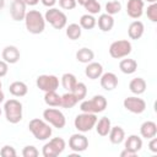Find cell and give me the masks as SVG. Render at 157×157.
Here are the masks:
<instances>
[{"mask_svg": "<svg viewBox=\"0 0 157 157\" xmlns=\"http://www.w3.org/2000/svg\"><path fill=\"white\" fill-rule=\"evenodd\" d=\"M23 21H25V25H26V29L32 34H39L45 28L44 16L38 10L27 11Z\"/></svg>", "mask_w": 157, "mask_h": 157, "instance_id": "cell-1", "label": "cell"}, {"mask_svg": "<svg viewBox=\"0 0 157 157\" xmlns=\"http://www.w3.org/2000/svg\"><path fill=\"white\" fill-rule=\"evenodd\" d=\"M28 129L32 132V135L39 141L48 140L52 136V132H53V129L50 128V124H48L44 119H39V118L32 119L28 124Z\"/></svg>", "mask_w": 157, "mask_h": 157, "instance_id": "cell-2", "label": "cell"}, {"mask_svg": "<svg viewBox=\"0 0 157 157\" xmlns=\"http://www.w3.org/2000/svg\"><path fill=\"white\" fill-rule=\"evenodd\" d=\"M107 104H108V102H107V98L104 96L96 94L91 99H83V101H81L80 110L81 112H85V113L97 114V113H101V112L105 110Z\"/></svg>", "mask_w": 157, "mask_h": 157, "instance_id": "cell-3", "label": "cell"}, {"mask_svg": "<svg viewBox=\"0 0 157 157\" xmlns=\"http://www.w3.org/2000/svg\"><path fill=\"white\" fill-rule=\"evenodd\" d=\"M4 112L6 120L11 124H17L22 120V103L15 98L5 102Z\"/></svg>", "mask_w": 157, "mask_h": 157, "instance_id": "cell-4", "label": "cell"}, {"mask_svg": "<svg viewBox=\"0 0 157 157\" xmlns=\"http://www.w3.org/2000/svg\"><path fill=\"white\" fill-rule=\"evenodd\" d=\"M44 20L55 29H63L67 23L66 15L56 7H49L44 15Z\"/></svg>", "mask_w": 157, "mask_h": 157, "instance_id": "cell-5", "label": "cell"}, {"mask_svg": "<svg viewBox=\"0 0 157 157\" xmlns=\"http://www.w3.org/2000/svg\"><path fill=\"white\" fill-rule=\"evenodd\" d=\"M97 120H98V118L96 114L82 112L81 114L76 115V118L74 120V125L80 132H87L94 128Z\"/></svg>", "mask_w": 157, "mask_h": 157, "instance_id": "cell-6", "label": "cell"}, {"mask_svg": "<svg viewBox=\"0 0 157 157\" xmlns=\"http://www.w3.org/2000/svg\"><path fill=\"white\" fill-rule=\"evenodd\" d=\"M65 147H66V142L63 137H53L52 140H49V142H47L43 146L42 155L44 157H56L60 153H63Z\"/></svg>", "mask_w": 157, "mask_h": 157, "instance_id": "cell-7", "label": "cell"}, {"mask_svg": "<svg viewBox=\"0 0 157 157\" xmlns=\"http://www.w3.org/2000/svg\"><path fill=\"white\" fill-rule=\"evenodd\" d=\"M132 45L128 39H120L115 40L109 47V55L114 59H121L128 56L131 53Z\"/></svg>", "mask_w": 157, "mask_h": 157, "instance_id": "cell-8", "label": "cell"}, {"mask_svg": "<svg viewBox=\"0 0 157 157\" xmlns=\"http://www.w3.org/2000/svg\"><path fill=\"white\" fill-rule=\"evenodd\" d=\"M43 119L48 124L53 125L56 129H63L65 126V124H66V118L63 114V112H60L59 109H55V108H47V109H44Z\"/></svg>", "mask_w": 157, "mask_h": 157, "instance_id": "cell-9", "label": "cell"}, {"mask_svg": "<svg viewBox=\"0 0 157 157\" xmlns=\"http://www.w3.org/2000/svg\"><path fill=\"white\" fill-rule=\"evenodd\" d=\"M36 85L44 92L56 91L59 87V78L55 75H39L36 80Z\"/></svg>", "mask_w": 157, "mask_h": 157, "instance_id": "cell-10", "label": "cell"}, {"mask_svg": "<svg viewBox=\"0 0 157 157\" xmlns=\"http://www.w3.org/2000/svg\"><path fill=\"white\" fill-rule=\"evenodd\" d=\"M123 105L126 110L134 114H141L146 109V102L142 98H139L137 96H131L126 97L123 102Z\"/></svg>", "mask_w": 157, "mask_h": 157, "instance_id": "cell-11", "label": "cell"}, {"mask_svg": "<svg viewBox=\"0 0 157 157\" xmlns=\"http://www.w3.org/2000/svg\"><path fill=\"white\" fill-rule=\"evenodd\" d=\"M69 147L74 152H82L88 147V139L83 134H72L69 139Z\"/></svg>", "mask_w": 157, "mask_h": 157, "instance_id": "cell-12", "label": "cell"}, {"mask_svg": "<svg viewBox=\"0 0 157 157\" xmlns=\"http://www.w3.org/2000/svg\"><path fill=\"white\" fill-rule=\"evenodd\" d=\"M26 4L23 0H12L10 6V15L13 21H22L25 20V16L27 13Z\"/></svg>", "mask_w": 157, "mask_h": 157, "instance_id": "cell-13", "label": "cell"}, {"mask_svg": "<svg viewBox=\"0 0 157 157\" xmlns=\"http://www.w3.org/2000/svg\"><path fill=\"white\" fill-rule=\"evenodd\" d=\"M144 6L145 1L144 0H128L126 4V13L131 18H140L144 13Z\"/></svg>", "mask_w": 157, "mask_h": 157, "instance_id": "cell-14", "label": "cell"}, {"mask_svg": "<svg viewBox=\"0 0 157 157\" xmlns=\"http://www.w3.org/2000/svg\"><path fill=\"white\" fill-rule=\"evenodd\" d=\"M2 60L7 64H16L20 60V50L15 45H6L1 53Z\"/></svg>", "mask_w": 157, "mask_h": 157, "instance_id": "cell-15", "label": "cell"}, {"mask_svg": "<svg viewBox=\"0 0 157 157\" xmlns=\"http://www.w3.org/2000/svg\"><path fill=\"white\" fill-rule=\"evenodd\" d=\"M99 78L101 86L105 91H113L118 86V77L114 72H103Z\"/></svg>", "mask_w": 157, "mask_h": 157, "instance_id": "cell-16", "label": "cell"}, {"mask_svg": "<svg viewBox=\"0 0 157 157\" xmlns=\"http://www.w3.org/2000/svg\"><path fill=\"white\" fill-rule=\"evenodd\" d=\"M140 134L146 140H150V139L155 137L157 135V125H156V123L151 121V120L144 121L141 124V126H140Z\"/></svg>", "mask_w": 157, "mask_h": 157, "instance_id": "cell-17", "label": "cell"}, {"mask_svg": "<svg viewBox=\"0 0 157 157\" xmlns=\"http://www.w3.org/2000/svg\"><path fill=\"white\" fill-rule=\"evenodd\" d=\"M103 74V66L99 63L96 61H91L87 64L86 69H85V75L91 78V80H97L101 77V75Z\"/></svg>", "mask_w": 157, "mask_h": 157, "instance_id": "cell-18", "label": "cell"}, {"mask_svg": "<svg viewBox=\"0 0 157 157\" xmlns=\"http://www.w3.org/2000/svg\"><path fill=\"white\" fill-rule=\"evenodd\" d=\"M144 31H145V26L141 21H132L129 27H128V34L130 37V39H140L144 34Z\"/></svg>", "mask_w": 157, "mask_h": 157, "instance_id": "cell-19", "label": "cell"}, {"mask_svg": "<svg viewBox=\"0 0 157 157\" xmlns=\"http://www.w3.org/2000/svg\"><path fill=\"white\" fill-rule=\"evenodd\" d=\"M109 141L114 145H119L125 140V131L121 126H112L109 130Z\"/></svg>", "mask_w": 157, "mask_h": 157, "instance_id": "cell-20", "label": "cell"}, {"mask_svg": "<svg viewBox=\"0 0 157 157\" xmlns=\"http://www.w3.org/2000/svg\"><path fill=\"white\" fill-rule=\"evenodd\" d=\"M97 25H98V28H99L102 32H109V31L114 27V18H113L112 15L102 13V15H99V17H98Z\"/></svg>", "mask_w": 157, "mask_h": 157, "instance_id": "cell-21", "label": "cell"}, {"mask_svg": "<svg viewBox=\"0 0 157 157\" xmlns=\"http://www.w3.org/2000/svg\"><path fill=\"white\" fill-rule=\"evenodd\" d=\"M146 81L142 77H135L129 82V90L131 93L139 96L146 91Z\"/></svg>", "mask_w": 157, "mask_h": 157, "instance_id": "cell-22", "label": "cell"}, {"mask_svg": "<svg viewBox=\"0 0 157 157\" xmlns=\"http://www.w3.org/2000/svg\"><path fill=\"white\" fill-rule=\"evenodd\" d=\"M9 91L13 97H23L28 92V87L25 82L22 81H13L9 86Z\"/></svg>", "mask_w": 157, "mask_h": 157, "instance_id": "cell-23", "label": "cell"}, {"mask_svg": "<svg viewBox=\"0 0 157 157\" xmlns=\"http://www.w3.org/2000/svg\"><path fill=\"white\" fill-rule=\"evenodd\" d=\"M141 147H142V139L137 135H130L125 140V148L134 153H137L141 150Z\"/></svg>", "mask_w": 157, "mask_h": 157, "instance_id": "cell-24", "label": "cell"}, {"mask_svg": "<svg viewBox=\"0 0 157 157\" xmlns=\"http://www.w3.org/2000/svg\"><path fill=\"white\" fill-rule=\"evenodd\" d=\"M94 126H96V131L99 136H108L109 130L112 128V123L108 117H103L99 120H97Z\"/></svg>", "mask_w": 157, "mask_h": 157, "instance_id": "cell-25", "label": "cell"}, {"mask_svg": "<svg viewBox=\"0 0 157 157\" xmlns=\"http://www.w3.org/2000/svg\"><path fill=\"white\" fill-rule=\"evenodd\" d=\"M94 59V53L92 52V49L90 48H81L76 52V60L78 63H82V64H88L91 63L92 60Z\"/></svg>", "mask_w": 157, "mask_h": 157, "instance_id": "cell-26", "label": "cell"}, {"mask_svg": "<svg viewBox=\"0 0 157 157\" xmlns=\"http://www.w3.org/2000/svg\"><path fill=\"white\" fill-rule=\"evenodd\" d=\"M119 69L123 74L130 75L137 70V63L134 59H123L119 63Z\"/></svg>", "mask_w": 157, "mask_h": 157, "instance_id": "cell-27", "label": "cell"}, {"mask_svg": "<svg viewBox=\"0 0 157 157\" xmlns=\"http://www.w3.org/2000/svg\"><path fill=\"white\" fill-rule=\"evenodd\" d=\"M77 83V80H76V76L71 72H66L61 76V86L67 91V92H71L74 90V87L76 86Z\"/></svg>", "mask_w": 157, "mask_h": 157, "instance_id": "cell-28", "label": "cell"}, {"mask_svg": "<svg viewBox=\"0 0 157 157\" xmlns=\"http://www.w3.org/2000/svg\"><path fill=\"white\" fill-rule=\"evenodd\" d=\"M44 102L49 107H60L61 104V96L56 93V91H49L44 94Z\"/></svg>", "mask_w": 157, "mask_h": 157, "instance_id": "cell-29", "label": "cell"}, {"mask_svg": "<svg viewBox=\"0 0 157 157\" xmlns=\"http://www.w3.org/2000/svg\"><path fill=\"white\" fill-rule=\"evenodd\" d=\"M77 103H78V99L75 97V94L72 92H66V93H64L61 96V104H60V107H63V108L70 109V108L75 107Z\"/></svg>", "mask_w": 157, "mask_h": 157, "instance_id": "cell-30", "label": "cell"}, {"mask_svg": "<svg viewBox=\"0 0 157 157\" xmlns=\"http://www.w3.org/2000/svg\"><path fill=\"white\" fill-rule=\"evenodd\" d=\"M78 25H80L81 28H83V29H92V28L96 27L97 20L94 18L93 15L85 13V15H82V16L80 17V23H78Z\"/></svg>", "mask_w": 157, "mask_h": 157, "instance_id": "cell-31", "label": "cell"}, {"mask_svg": "<svg viewBox=\"0 0 157 157\" xmlns=\"http://www.w3.org/2000/svg\"><path fill=\"white\" fill-rule=\"evenodd\" d=\"M81 34H82V28L78 23H70L66 27V36L69 39L76 40L81 37Z\"/></svg>", "mask_w": 157, "mask_h": 157, "instance_id": "cell-32", "label": "cell"}, {"mask_svg": "<svg viewBox=\"0 0 157 157\" xmlns=\"http://www.w3.org/2000/svg\"><path fill=\"white\" fill-rule=\"evenodd\" d=\"M74 94H75V97L78 99V102L80 101H83L85 98H86V96H87V87H86V85L83 83V82H78L77 81V83H76V86L74 87V90L71 91Z\"/></svg>", "mask_w": 157, "mask_h": 157, "instance_id": "cell-33", "label": "cell"}, {"mask_svg": "<svg viewBox=\"0 0 157 157\" xmlns=\"http://www.w3.org/2000/svg\"><path fill=\"white\" fill-rule=\"evenodd\" d=\"M120 10H121V2L120 1H118V0H113V1H108L107 4H105V13H108V15H117V13H119L120 12Z\"/></svg>", "mask_w": 157, "mask_h": 157, "instance_id": "cell-34", "label": "cell"}, {"mask_svg": "<svg viewBox=\"0 0 157 157\" xmlns=\"http://www.w3.org/2000/svg\"><path fill=\"white\" fill-rule=\"evenodd\" d=\"M83 7L87 11V13H90V15H96V13H99V11H101V4L97 0H88L83 5Z\"/></svg>", "mask_w": 157, "mask_h": 157, "instance_id": "cell-35", "label": "cell"}, {"mask_svg": "<svg viewBox=\"0 0 157 157\" xmlns=\"http://www.w3.org/2000/svg\"><path fill=\"white\" fill-rule=\"evenodd\" d=\"M146 15H147V17H148L150 21L157 22V4L156 2L150 4V6H147Z\"/></svg>", "mask_w": 157, "mask_h": 157, "instance_id": "cell-36", "label": "cell"}, {"mask_svg": "<svg viewBox=\"0 0 157 157\" xmlns=\"http://www.w3.org/2000/svg\"><path fill=\"white\" fill-rule=\"evenodd\" d=\"M38 155H39V151L32 145L25 146L23 150H22V156L23 157H37Z\"/></svg>", "mask_w": 157, "mask_h": 157, "instance_id": "cell-37", "label": "cell"}, {"mask_svg": "<svg viewBox=\"0 0 157 157\" xmlns=\"http://www.w3.org/2000/svg\"><path fill=\"white\" fill-rule=\"evenodd\" d=\"M0 155L2 157H15L17 153H16V150L10 146V145H5L1 150H0Z\"/></svg>", "mask_w": 157, "mask_h": 157, "instance_id": "cell-38", "label": "cell"}, {"mask_svg": "<svg viewBox=\"0 0 157 157\" xmlns=\"http://www.w3.org/2000/svg\"><path fill=\"white\" fill-rule=\"evenodd\" d=\"M77 5L76 0H59V6L64 10H72Z\"/></svg>", "mask_w": 157, "mask_h": 157, "instance_id": "cell-39", "label": "cell"}, {"mask_svg": "<svg viewBox=\"0 0 157 157\" xmlns=\"http://www.w3.org/2000/svg\"><path fill=\"white\" fill-rule=\"evenodd\" d=\"M7 71H9V64L4 60H0V77L6 76Z\"/></svg>", "mask_w": 157, "mask_h": 157, "instance_id": "cell-40", "label": "cell"}, {"mask_svg": "<svg viewBox=\"0 0 157 157\" xmlns=\"http://www.w3.org/2000/svg\"><path fill=\"white\" fill-rule=\"evenodd\" d=\"M148 148H150V151H152V152H157V137L155 136V137H152V139H150V142H148Z\"/></svg>", "mask_w": 157, "mask_h": 157, "instance_id": "cell-41", "label": "cell"}, {"mask_svg": "<svg viewBox=\"0 0 157 157\" xmlns=\"http://www.w3.org/2000/svg\"><path fill=\"white\" fill-rule=\"evenodd\" d=\"M40 2L47 7H54V5L56 4V0H40Z\"/></svg>", "mask_w": 157, "mask_h": 157, "instance_id": "cell-42", "label": "cell"}, {"mask_svg": "<svg viewBox=\"0 0 157 157\" xmlns=\"http://www.w3.org/2000/svg\"><path fill=\"white\" fill-rule=\"evenodd\" d=\"M120 156H121V157H134V156H136V153H134V152H131V151L124 148V151L120 152Z\"/></svg>", "mask_w": 157, "mask_h": 157, "instance_id": "cell-43", "label": "cell"}, {"mask_svg": "<svg viewBox=\"0 0 157 157\" xmlns=\"http://www.w3.org/2000/svg\"><path fill=\"white\" fill-rule=\"evenodd\" d=\"M23 1H25V4L28 5V6H34V5H37V4L39 2V0H23Z\"/></svg>", "mask_w": 157, "mask_h": 157, "instance_id": "cell-44", "label": "cell"}, {"mask_svg": "<svg viewBox=\"0 0 157 157\" xmlns=\"http://www.w3.org/2000/svg\"><path fill=\"white\" fill-rule=\"evenodd\" d=\"M87 1H88V0H76V2H77L78 5H81V6H83V5H85Z\"/></svg>", "mask_w": 157, "mask_h": 157, "instance_id": "cell-45", "label": "cell"}, {"mask_svg": "<svg viewBox=\"0 0 157 157\" xmlns=\"http://www.w3.org/2000/svg\"><path fill=\"white\" fill-rule=\"evenodd\" d=\"M4 99H5V94H4V92H2V91H0V103H2V102H4Z\"/></svg>", "mask_w": 157, "mask_h": 157, "instance_id": "cell-46", "label": "cell"}, {"mask_svg": "<svg viewBox=\"0 0 157 157\" xmlns=\"http://www.w3.org/2000/svg\"><path fill=\"white\" fill-rule=\"evenodd\" d=\"M5 6V0H0V10Z\"/></svg>", "mask_w": 157, "mask_h": 157, "instance_id": "cell-47", "label": "cell"}, {"mask_svg": "<svg viewBox=\"0 0 157 157\" xmlns=\"http://www.w3.org/2000/svg\"><path fill=\"white\" fill-rule=\"evenodd\" d=\"M144 1H147V2H150V4H153V2H156L157 0H144Z\"/></svg>", "mask_w": 157, "mask_h": 157, "instance_id": "cell-48", "label": "cell"}, {"mask_svg": "<svg viewBox=\"0 0 157 157\" xmlns=\"http://www.w3.org/2000/svg\"><path fill=\"white\" fill-rule=\"evenodd\" d=\"M1 87H2V83H1V81H0V91H1Z\"/></svg>", "mask_w": 157, "mask_h": 157, "instance_id": "cell-49", "label": "cell"}, {"mask_svg": "<svg viewBox=\"0 0 157 157\" xmlns=\"http://www.w3.org/2000/svg\"><path fill=\"white\" fill-rule=\"evenodd\" d=\"M0 115H1V108H0Z\"/></svg>", "mask_w": 157, "mask_h": 157, "instance_id": "cell-50", "label": "cell"}]
</instances>
